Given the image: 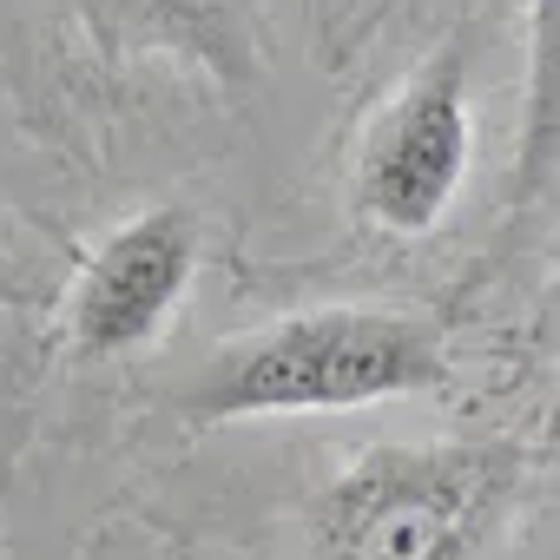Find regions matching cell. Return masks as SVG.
Masks as SVG:
<instances>
[{"instance_id": "obj_6", "label": "cell", "mask_w": 560, "mask_h": 560, "mask_svg": "<svg viewBox=\"0 0 560 560\" xmlns=\"http://www.w3.org/2000/svg\"><path fill=\"white\" fill-rule=\"evenodd\" d=\"M521 152L508 172V218L534 211L560 178V0H527V86Z\"/></svg>"}, {"instance_id": "obj_5", "label": "cell", "mask_w": 560, "mask_h": 560, "mask_svg": "<svg viewBox=\"0 0 560 560\" xmlns=\"http://www.w3.org/2000/svg\"><path fill=\"white\" fill-rule=\"evenodd\" d=\"M80 21L106 54H165L211 73L224 93L250 80V47L231 0H80Z\"/></svg>"}, {"instance_id": "obj_4", "label": "cell", "mask_w": 560, "mask_h": 560, "mask_svg": "<svg viewBox=\"0 0 560 560\" xmlns=\"http://www.w3.org/2000/svg\"><path fill=\"white\" fill-rule=\"evenodd\" d=\"M198 270V224L178 205H152L113 224L67 298V343L80 363H113L145 350Z\"/></svg>"}, {"instance_id": "obj_3", "label": "cell", "mask_w": 560, "mask_h": 560, "mask_svg": "<svg viewBox=\"0 0 560 560\" xmlns=\"http://www.w3.org/2000/svg\"><path fill=\"white\" fill-rule=\"evenodd\" d=\"M475 40L448 34L429 67H416L396 100L370 119L357 145V211L389 237H422L448 218L468 159H475V106H468Z\"/></svg>"}, {"instance_id": "obj_1", "label": "cell", "mask_w": 560, "mask_h": 560, "mask_svg": "<svg viewBox=\"0 0 560 560\" xmlns=\"http://www.w3.org/2000/svg\"><path fill=\"white\" fill-rule=\"evenodd\" d=\"M448 383L442 330L416 311L324 304L277 317L224 343L178 396L185 422H250V416H337L396 396H429Z\"/></svg>"}, {"instance_id": "obj_2", "label": "cell", "mask_w": 560, "mask_h": 560, "mask_svg": "<svg viewBox=\"0 0 560 560\" xmlns=\"http://www.w3.org/2000/svg\"><path fill=\"white\" fill-rule=\"evenodd\" d=\"M527 488L508 435L383 442L357 455L311 514L317 560H481Z\"/></svg>"}, {"instance_id": "obj_7", "label": "cell", "mask_w": 560, "mask_h": 560, "mask_svg": "<svg viewBox=\"0 0 560 560\" xmlns=\"http://www.w3.org/2000/svg\"><path fill=\"white\" fill-rule=\"evenodd\" d=\"M21 298H27V284H21V270H14V257L0 250V311H8V304H21Z\"/></svg>"}]
</instances>
